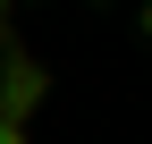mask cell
<instances>
[{"label": "cell", "mask_w": 152, "mask_h": 144, "mask_svg": "<svg viewBox=\"0 0 152 144\" xmlns=\"http://www.w3.org/2000/svg\"><path fill=\"white\" fill-rule=\"evenodd\" d=\"M135 34H144V43H152V0H144V9H135Z\"/></svg>", "instance_id": "6da1fadb"}]
</instances>
